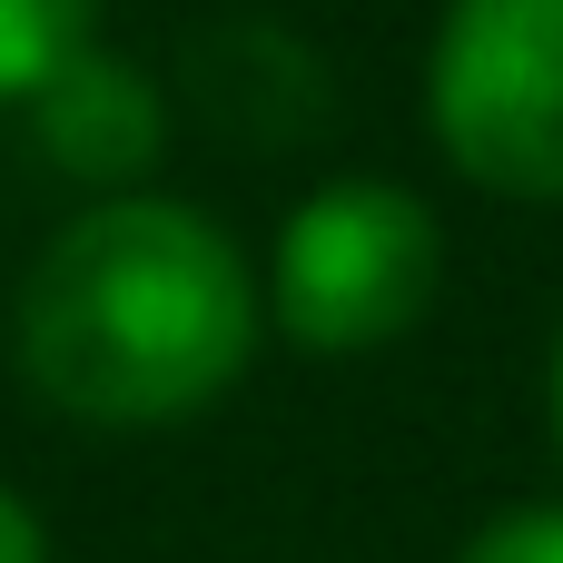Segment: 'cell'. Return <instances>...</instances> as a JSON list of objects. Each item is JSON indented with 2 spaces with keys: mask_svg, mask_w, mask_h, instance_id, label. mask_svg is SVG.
Segmentation results:
<instances>
[{
  "mask_svg": "<svg viewBox=\"0 0 563 563\" xmlns=\"http://www.w3.org/2000/svg\"><path fill=\"white\" fill-rule=\"evenodd\" d=\"M257 346V277L238 238L178 198H109L69 218L20 287V366L89 426H168L238 386Z\"/></svg>",
  "mask_w": 563,
  "mask_h": 563,
  "instance_id": "1",
  "label": "cell"
},
{
  "mask_svg": "<svg viewBox=\"0 0 563 563\" xmlns=\"http://www.w3.org/2000/svg\"><path fill=\"white\" fill-rule=\"evenodd\" d=\"M445 267V238L426 218L416 188L396 178H336L317 188L287 228H277V267H267V307L297 346L317 356H356L386 346L426 317Z\"/></svg>",
  "mask_w": 563,
  "mask_h": 563,
  "instance_id": "2",
  "label": "cell"
},
{
  "mask_svg": "<svg viewBox=\"0 0 563 563\" xmlns=\"http://www.w3.org/2000/svg\"><path fill=\"white\" fill-rule=\"evenodd\" d=\"M445 158L495 198H563V0H455L426 59Z\"/></svg>",
  "mask_w": 563,
  "mask_h": 563,
  "instance_id": "3",
  "label": "cell"
},
{
  "mask_svg": "<svg viewBox=\"0 0 563 563\" xmlns=\"http://www.w3.org/2000/svg\"><path fill=\"white\" fill-rule=\"evenodd\" d=\"M40 148L69 168V178H139L148 158H158V89L129 69V59H109V49H79L40 99Z\"/></svg>",
  "mask_w": 563,
  "mask_h": 563,
  "instance_id": "4",
  "label": "cell"
},
{
  "mask_svg": "<svg viewBox=\"0 0 563 563\" xmlns=\"http://www.w3.org/2000/svg\"><path fill=\"white\" fill-rule=\"evenodd\" d=\"M198 89H208V109L238 119L247 139H287V129H307L317 99H327L317 59H307L287 30H267V20L208 30V40H198Z\"/></svg>",
  "mask_w": 563,
  "mask_h": 563,
  "instance_id": "5",
  "label": "cell"
},
{
  "mask_svg": "<svg viewBox=\"0 0 563 563\" xmlns=\"http://www.w3.org/2000/svg\"><path fill=\"white\" fill-rule=\"evenodd\" d=\"M99 0H0V99H40L89 49Z\"/></svg>",
  "mask_w": 563,
  "mask_h": 563,
  "instance_id": "6",
  "label": "cell"
},
{
  "mask_svg": "<svg viewBox=\"0 0 563 563\" xmlns=\"http://www.w3.org/2000/svg\"><path fill=\"white\" fill-rule=\"evenodd\" d=\"M455 563H563V505H515V515H495Z\"/></svg>",
  "mask_w": 563,
  "mask_h": 563,
  "instance_id": "7",
  "label": "cell"
},
{
  "mask_svg": "<svg viewBox=\"0 0 563 563\" xmlns=\"http://www.w3.org/2000/svg\"><path fill=\"white\" fill-rule=\"evenodd\" d=\"M0 563H49V534H40V515L0 485Z\"/></svg>",
  "mask_w": 563,
  "mask_h": 563,
  "instance_id": "8",
  "label": "cell"
},
{
  "mask_svg": "<svg viewBox=\"0 0 563 563\" xmlns=\"http://www.w3.org/2000/svg\"><path fill=\"white\" fill-rule=\"evenodd\" d=\"M554 445H563V336H554Z\"/></svg>",
  "mask_w": 563,
  "mask_h": 563,
  "instance_id": "9",
  "label": "cell"
}]
</instances>
